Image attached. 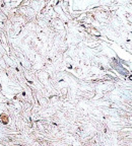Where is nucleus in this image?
I'll return each instance as SVG.
<instances>
[{
  "label": "nucleus",
  "mask_w": 132,
  "mask_h": 146,
  "mask_svg": "<svg viewBox=\"0 0 132 146\" xmlns=\"http://www.w3.org/2000/svg\"><path fill=\"white\" fill-rule=\"evenodd\" d=\"M0 120H1V122H2L3 124H7L8 123V118H7L6 115L2 114L1 116H0Z\"/></svg>",
  "instance_id": "f257e3e1"
}]
</instances>
